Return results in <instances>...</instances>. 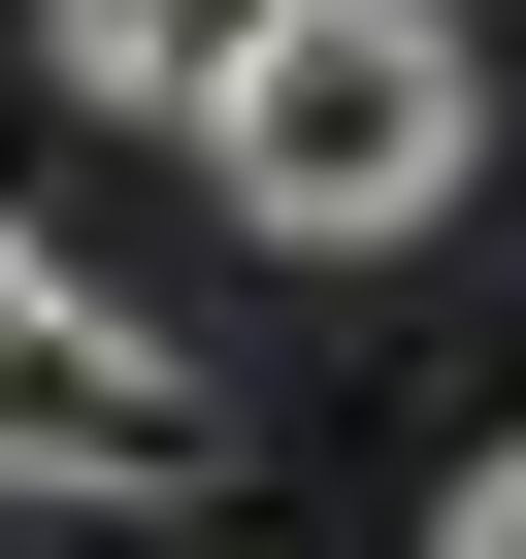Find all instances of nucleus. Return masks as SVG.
<instances>
[{
	"label": "nucleus",
	"instance_id": "1",
	"mask_svg": "<svg viewBox=\"0 0 526 559\" xmlns=\"http://www.w3.org/2000/svg\"><path fill=\"white\" fill-rule=\"evenodd\" d=\"M461 165H493L461 0H263V34H230V99H198V198H230L263 263H395Z\"/></svg>",
	"mask_w": 526,
	"mask_h": 559
},
{
	"label": "nucleus",
	"instance_id": "2",
	"mask_svg": "<svg viewBox=\"0 0 526 559\" xmlns=\"http://www.w3.org/2000/svg\"><path fill=\"white\" fill-rule=\"evenodd\" d=\"M198 461H230V395L99 297L67 230H0V493H198Z\"/></svg>",
	"mask_w": 526,
	"mask_h": 559
},
{
	"label": "nucleus",
	"instance_id": "3",
	"mask_svg": "<svg viewBox=\"0 0 526 559\" xmlns=\"http://www.w3.org/2000/svg\"><path fill=\"white\" fill-rule=\"evenodd\" d=\"M230 34H263V0H34V67H67L99 132H198V99H230Z\"/></svg>",
	"mask_w": 526,
	"mask_h": 559
},
{
	"label": "nucleus",
	"instance_id": "4",
	"mask_svg": "<svg viewBox=\"0 0 526 559\" xmlns=\"http://www.w3.org/2000/svg\"><path fill=\"white\" fill-rule=\"evenodd\" d=\"M428 559H526V428H493V461H461V493H428Z\"/></svg>",
	"mask_w": 526,
	"mask_h": 559
}]
</instances>
